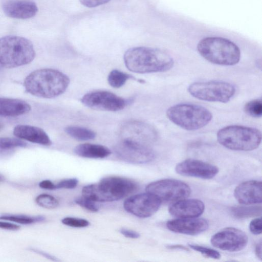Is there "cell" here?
Instances as JSON below:
<instances>
[{
  "instance_id": "obj_1",
  "label": "cell",
  "mask_w": 262,
  "mask_h": 262,
  "mask_svg": "<svg viewBox=\"0 0 262 262\" xmlns=\"http://www.w3.org/2000/svg\"><path fill=\"white\" fill-rule=\"evenodd\" d=\"M124 61L129 70L140 74L166 72L174 64L172 57L165 51L145 47L128 49L124 55Z\"/></svg>"
},
{
  "instance_id": "obj_2",
  "label": "cell",
  "mask_w": 262,
  "mask_h": 262,
  "mask_svg": "<svg viewBox=\"0 0 262 262\" xmlns=\"http://www.w3.org/2000/svg\"><path fill=\"white\" fill-rule=\"evenodd\" d=\"M70 83L69 77L56 70L42 69L35 70L25 78L26 91L32 95L52 98L63 94Z\"/></svg>"
},
{
  "instance_id": "obj_3",
  "label": "cell",
  "mask_w": 262,
  "mask_h": 262,
  "mask_svg": "<svg viewBox=\"0 0 262 262\" xmlns=\"http://www.w3.org/2000/svg\"><path fill=\"white\" fill-rule=\"evenodd\" d=\"M138 189L137 183L129 179L107 177L97 183L84 186L82 195L96 202H108L122 199L136 192Z\"/></svg>"
},
{
  "instance_id": "obj_4",
  "label": "cell",
  "mask_w": 262,
  "mask_h": 262,
  "mask_svg": "<svg viewBox=\"0 0 262 262\" xmlns=\"http://www.w3.org/2000/svg\"><path fill=\"white\" fill-rule=\"evenodd\" d=\"M197 49L209 62L221 66H233L241 58L239 48L232 41L223 37H208L201 39Z\"/></svg>"
},
{
  "instance_id": "obj_5",
  "label": "cell",
  "mask_w": 262,
  "mask_h": 262,
  "mask_svg": "<svg viewBox=\"0 0 262 262\" xmlns=\"http://www.w3.org/2000/svg\"><path fill=\"white\" fill-rule=\"evenodd\" d=\"M35 56L32 43L18 36L8 35L0 38V65L12 68L30 63Z\"/></svg>"
},
{
  "instance_id": "obj_6",
  "label": "cell",
  "mask_w": 262,
  "mask_h": 262,
  "mask_svg": "<svg viewBox=\"0 0 262 262\" xmlns=\"http://www.w3.org/2000/svg\"><path fill=\"white\" fill-rule=\"evenodd\" d=\"M216 137L222 146L237 151L253 150L259 146L261 141V134L258 129L236 125L221 128Z\"/></svg>"
},
{
  "instance_id": "obj_7",
  "label": "cell",
  "mask_w": 262,
  "mask_h": 262,
  "mask_svg": "<svg viewBox=\"0 0 262 262\" xmlns=\"http://www.w3.org/2000/svg\"><path fill=\"white\" fill-rule=\"evenodd\" d=\"M168 119L174 124L187 130H195L207 125L211 120V113L204 106L190 103H180L169 107Z\"/></svg>"
},
{
  "instance_id": "obj_8",
  "label": "cell",
  "mask_w": 262,
  "mask_h": 262,
  "mask_svg": "<svg viewBox=\"0 0 262 262\" xmlns=\"http://www.w3.org/2000/svg\"><path fill=\"white\" fill-rule=\"evenodd\" d=\"M188 93L203 101L227 103L234 96L236 88L228 82L219 80L195 82L188 87Z\"/></svg>"
},
{
  "instance_id": "obj_9",
  "label": "cell",
  "mask_w": 262,
  "mask_h": 262,
  "mask_svg": "<svg viewBox=\"0 0 262 262\" xmlns=\"http://www.w3.org/2000/svg\"><path fill=\"white\" fill-rule=\"evenodd\" d=\"M161 201L176 202L186 199L191 193L190 187L185 182L175 179H163L152 182L146 187Z\"/></svg>"
},
{
  "instance_id": "obj_10",
  "label": "cell",
  "mask_w": 262,
  "mask_h": 262,
  "mask_svg": "<svg viewBox=\"0 0 262 262\" xmlns=\"http://www.w3.org/2000/svg\"><path fill=\"white\" fill-rule=\"evenodd\" d=\"M114 150L119 159L131 163H148L156 157L148 145L127 139H122L115 146Z\"/></svg>"
},
{
  "instance_id": "obj_11",
  "label": "cell",
  "mask_w": 262,
  "mask_h": 262,
  "mask_svg": "<svg viewBox=\"0 0 262 262\" xmlns=\"http://www.w3.org/2000/svg\"><path fill=\"white\" fill-rule=\"evenodd\" d=\"M81 102L92 109L111 112L121 110L127 103L124 99L104 91L88 93L81 98Z\"/></svg>"
},
{
  "instance_id": "obj_12",
  "label": "cell",
  "mask_w": 262,
  "mask_h": 262,
  "mask_svg": "<svg viewBox=\"0 0 262 262\" xmlns=\"http://www.w3.org/2000/svg\"><path fill=\"white\" fill-rule=\"evenodd\" d=\"M161 202L157 196L146 192L128 197L124 202L123 206L126 211L133 215L145 218L155 213L160 208Z\"/></svg>"
},
{
  "instance_id": "obj_13",
  "label": "cell",
  "mask_w": 262,
  "mask_h": 262,
  "mask_svg": "<svg viewBox=\"0 0 262 262\" xmlns=\"http://www.w3.org/2000/svg\"><path fill=\"white\" fill-rule=\"evenodd\" d=\"M212 245L221 250L237 252L244 249L248 242L247 235L242 230L227 227L215 233L211 238Z\"/></svg>"
},
{
  "instance_id": "obj_14",
  "label": "cell",
  "mask_w": 262,
  "mask_h": 262,
  "mask_svg": "<svg viewBox=\"0 0 262 262\" xmlns=\"http://www.w3.org/2000/svg\"><path fill=\"white\" fill-rule=\"evenodd\" d=\"M122 139H127L148 145L158 137L156 129L151 125L140 121L126 123L121 129Z\"/></svg>"
},
{
  "instance_id": "obj_15",
  "label": "cell",
  "mask_w": 262,
  "mask_h": 262,
  "mask_svg": "<svg viewBox=\"0 0 262 262\" xmlns=\"http://www.w3.org/2000/svg\"><path fill=\"white\" fill-rule=\"evenodd\" d=\"M177 173L187 177L210 179L219 172L212 164L199 160L189 159L178 163L175 167Z\"/></svg>"
},
{
  "instance_id": "obj_16",
  "label": "cell",
  "mask_w": 262,
  "mask_h": 262,
  "mask_svg": "<svg viewBox=\"0 0 262 262\" xmlns=\"http://www.w3.org/2000/svg\"><path fill=\"white\" fill-rule=\"evenodd\" d=\"M167 228L173 232L195 235L206 231L209 226L208 222L202 218H178L168 221Z\"/></svg>"
},
{
  "instance_id": "obj_17",
  "label": "cell",
  "mask_w": 262,
  "mask_h": 262,
  "mask_svg": "<svg viewBox=\"0 0 262 262\" xmlns=\"http://www.w3.org/2000/svg\"><path fill=\"white\" fill-rule=\"evenodd\" d=\"M234 195L241 204H260L262 202L261 181L250 180L239 184L234 190Z\"/></svg>"
},
{
  "instance_id": "obj_18",
  "label": "cell",
  "mask_w": 262,
  "mask_h": 262,
  "mask_svg": "<svg viewBox=\"0 0 262 262\" xmlns=\"http://www.w3.org/2000/svg\"><path fill=\"white\" fill-rule=\"evenodd\" d=\"M2 9L7 16L21 19L32 18L38 12L36 4L27 0H5Z\"/></svg>"
},
{
  "instance_id": "obj_19",
  "label": "cell",
  "mask_w": 262,
  "mask_h": 262,
  "mask_svg": "<svg viewBox=\"0 0 262 262\" xmlns=\"http://www.w3.org/2000/svg\"><path fill=\"white\" fill-rule=\"evenodd\" d=\"M204 203L198 199H182L176 201L169 207V213L178 218H193L204 212Z\"/></svg>"
},
{
  "instance_id": "obj_20",
  "label": "cell",
  "mask_w": 262,
  "mask_h": 262,
  "mask_svg": "<svg viewBox=\"0 0 262 262\" xmlns=\"http://www.w3.org/2000/svg\"><path fill=\"white\" fill-rule=\"evenodd\" d=\"M13 134L20 139L40 145L50 146L52 144L46 132L38 127L19 124L14 127Z\"/></svg>"
},
{
  "instance_id": "obj_21",
  "label": "cell",
  "mask_w": 262,
  "mask_h": 262,
  "mask_svg": "<svg viewBox=\"0 0 262 262\" xmlns=\"http://www.w3.org/2000/svg\"><path fill=\"white\" fill-rule=\"evenodd\" d=\"M31 109L30 105L24 100L0 97V116H18L28 113Z\"/></svg>"
},
{
  "instance_id": "obj_22",
  "label": "cell",
  "mask_w": 262,
  "mask_h": 262,
  "mask_svg": "<svg viewBox=\"0 0 262 262\" xmlns=\"http://www.w3.org/2000/svg\"><path fill=\"white\" fill-rule=\"evenodd\" d=\"M74 153L77 156L86 158L103 159L111 154V150L107 147L95 144L83 143L76 146Z\"/></svg>"
},
{
  "instance_id": "obj_23",
  "label": "cell",
  "mask_w": 262,
  "mask_h": 262,
  "mask_svg": "<svg viewBox=\"0 0 262 262\" xmlns=\"http://www.w3.org/2000/svg\"><path fill=\"white\" fill-rule=\"evenodd\" d=\"M27 143L17 138L0 137V158H4L12 154L17 147H24Z\"/></svg>"
},
{
  "instance_id": "obj_24",
  "label": "cell",
  "mask_w": 262,
  "mask_h": 262,
  "mask_svg": "<svg viewBox=\"0 0 262 262\" xmlns=\"http://www.w3.org/2000/svg\"><path fill=\"white\" fill-rule=\"evenodd\" d=\"M65 132L73 138L80 141L93 140L96 137L94 131L81 126H69L65 128Z\"/></svg>"
},
{
  "instance_id": "obj_25",
  "label": "cell",
  "mask_w": 262,
  "mask_h": 262,
  "mask_svg": "<svg viewBox=\"0 0 262 262\" xmlns=\"http://www.w3.org/2000/svg\"><path fill=\"white\" fill-rule=\"evenodd\" d=\"M238 206L233 207L231 212L237 218L243 219L255 217L261 214V206Z\"/></svg>"
},
{
  "instance_id": "obj_26",
  "label": "cell",
  "mask_w": 262,
  "mask_h": 262,
  "mask_svg": "<svg viewBox=\"0 0 262 262\" xmlns=\"http://www.w3.org/2000/svg\"><path fill=\"white\" fill-rule=\"evenodd\" d=\"M129 79H134V78L132 75L118 70H113L108 74L107 81L111 86L119 88Z\"/></svg>"
},
{
  "instance_id": "obj_27",
  "label": "cell",
  "mask_w": 262,
  "mask_h": 262,
  "mask_svg": "<svg viewBox=\"0 0 262 262\" xmlns=\"http://www.w3.org/2000/svg\"><path fill=\"white\" fill-rule=\"evenodd\" d=\"M0 219L17 223L23 225L31 224L35 222H42L45 220L44 216H37L31 217L24 215H3Z\"/></svg>"
},
{
  "instance_id": "obj_28",
  "label": "cell",
  "mask_w": 262,
  "mask_h": 262,
  "mask_svg": "<svg viewBox=\"0 0 262 262\" xmlns=\"http://www.w3.org/2000/svg\"><path fill=\"white\" fill-rule=\"evenodd\" d=\"M245 112L249 116L258 118L262 115V102L261 100L256 99L249 101L244 106Z\"/></svg>"
},
{
  "instance_id": "obj_29",
  "label": "cell",
  "mask_w": 262,
  "mask_h": 262,
  "mask_svg": "<svg viewBox=\"0 0 262 262\" xmlns=\"http://www.w3.org/2000/svg\"><path fill=\"white\" fill-rule=\"evenodd\" d=\"M36 204L39 206L47 208L53 209L59 205L58 201L53 196L48 194H41L35 199Z\"/></svg>"
},
{
  "instance_id": "obj_30",
  "label": "cell",
  "mask_w": 262,
  "mask_h": 262,
  "mask_svg": "<svg viewBox=\"0 0 262 262\" xmlns=\"http://www.w3.org/2000/svg\"><path fill=\"white\" fill-rule=\"evenodd\" d=\"M188 246L191 249L201 253L205 257L214 259H219L221 257L220 252L214 249L194 244H189Z\"/></svg>"
},
{
  "instance_id": "obj_31",
  "label": "cell",
  "mask_w": 262,
  "mask_h": 262,
  "mask_svg": "<svg viewBox=\"0 0 262 262\" xmlns=\"http://www.w3.org/2000/svg\"><path fill=\"white\" fill-rule=\"evenodd\" d=\"M63 224L75 228H84L90 225L89 221L83 219L72 217H67L61 220Z\"/></svg>"
},
{
  "instance_id": "obj_32",
  "label": "cell",
  "mask_w": 262,
  "mask_h": 262,
  "mask_svg": "<svg viewBox=\"0 0 262 262\" xmlns=\"http://www.w3.org/2000/svg\"><path fill=\"white\" fill-rule=\"evenodd\" d=\"M75 202L83 208L91 211L97 212L98 211V207L96 204V202L87 199L83 196L79 197L75 200Z\"/></svg>"
},
{
  "instance_id": "obj_33",
  "label": "cell",
  "mask_w": 262,
  "mask_h": 262,
  "mask_svg": "<svg viewBox=\"0 0 262 262\" xmlns=\"http://www.w3.org/2000/svg\"><path fill=\"white\" fill-rule=\"evenodd\" d=\"M78 183V180L76 178L64 179L56 184V189H73L77 186Z\"/></svg>"
},
{
  "instance_id": "obj_34",
  "label": "cell",
  "mask_w": 262,
  "mask_h": 262,
  "mask_svg": "<svg viewBox=\"0 0 262 262\" xmlns=\"http://www.w3.org/2000/svg\"><path fill=\"white\" fill-rule=\"evenodd\" d=\"M249 230L250 232L255 235L261 233L262 224L261 217H256L251 221L249 224Z\"/></svg>"
},
{
  "instance_id": "obj_35",
  "label": "cell",
  "mask_w": 262,
  "mask_h": 262,
  "mask_svg": "<svg viewBox=\"0 0 262 262\" xmlns=\"http://www.w3.org/2000/svg\"><path fill=\"white\" fill-rule=\"evenodd\" d=\"M111 0H79L80 3L88 8H94L105 4Z\"/></svg>"
},
{
  "instance_id": "obj_36",
  "label": "cell",
  "mask_w": 262,
  "mask_h": 262,
  "mask_svg": "<svg viewBox=\"0 0 262 262\" xmlns=\"http://www.w3.org/2000/svg\"><path fill=\"white\" fill-rule=\"evenodd\" d=\"M120 232L124 236L130 238H137L140 237V234L137 232L125 228H121Z\"/></svg>"
},
{
  "instance_id": "obj_37",
  "label": "cell",
  "mask_w": 262,
  "mask_h": 262,
  "mask_svg": "<svg viewBox=\"0 0 262 262\" xmlns=\"http://www.w3.org/2000/svg\"><path fill=\"white\" fill-rule=\"evenodd\" d=\"M0 228L9 230H17L20 228V226L9 222L0 221Z\"/></svg>"
},
{
  "instance_id": "obj_38",
  "label": "cell",
  "mask_w": 262,
  "mask_h": 262,
  "mask_svg": "<svg viewBox=\"0 0 262 262\" xmlns=\"http://www.w3.org/2000/svg\"><path fill=\"white\" fill-rule=\"evenodd\" d=\"M39 186L41 188L48 190H53L56 189V185L52 181L48 180L41 181L39 184Z\"/></svg>"
},
{
  "instance_id": "obj_39",
  "label": "cell",
  "mask_w": 262,
  "mask_h": 262,
  "mask_svg": "<svg viewBox=\"0 0 262 262\" xmlns=\"http://www.w3.org/2000/svg\"><path fill=\"white\" fill-rule=\"evenodd\" d=\"M29 249H30V250H31V251H33L34 252H35L40 255H41L42 256H43L45 257L46 258H48L51 260L55 261H60V260L58 259L56 257H55L52 255H50V254H48L44 251H42L39 250L32 248H30Z\"/></svg>"
},
{
  "instance_id": "obj_40",
  "label": "cell",
  "mask_w": 262,
  "mask_h": 262,
  "mask_svg": "<svg viewBox=\"0 0 262 262\" xmlns=\"http://www.w3.org/2000/svg\"><path fill=\"white\" fill-rule=\"evenodd\" d=\"M167 248L169 249H180L188 251L189 250L186 247L181 245H168Z\"/></svg>"
},
{
  "instance_id": "obj_41",
  "label": "cell",
  "mask_w": 262,
  "mask_h": 262,
  "mask_svg": "<svg viewBox=\"0 0 262 262\" xmlns=\"http://www.w3.org/2000/svg\"><path fill=\"white\" fill-rule=\"evenodd\" d=\"M255 253L257 257L261 260V242L260 241L256 246Z\"/></svg>"
},
{
  "instance_id": "obj_42",
  "label": "cell",
  "mask_w": 262,
  "mask_h": 262,
  "mask_svg": "<svg viewBox=\"0 0 262 262\" xmlns=\"http://www.w3.org/2000/svg\"><path fill=\"white\" fill-rule=\"evenodd\" d=\"M3 181V177L0 175V182Z\"/></svg>"
},
{
  "instance_id": "obj_43",
  "label": "cell",
  "mask_w": 262,
  "mask_h": 262,
  "mask_svg": "<svg viewBox=\"0 0 262 262\" xmlns=\"http://www.w3.org/2000/svg\"><path fill=\"white\" fill-rule=\"evenodd\" d=\"M3 127V125L0 123V129Z\"/></svg>"
}]
</instances>
